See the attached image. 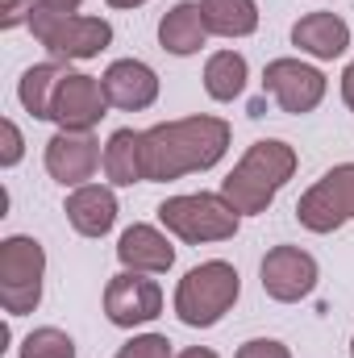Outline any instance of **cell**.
<instances>
[{
  "label": "cell",
  "instance_id": "obj_1",
  "mask_svg": "<svg viewBox=\"0 0 354 358\" xmlns=\"http://www.w3.org/2000/svg\"><path fill=\"white\" fill-rule=\"evenodd\" d=\"M229 121L225 117H179L142 129V171L146 183L183 179L192 171H213L229 150Z\"/></svg>",
  "mask_w": 354,
  "mask_h": 358
},
{
  "label": "cell",
  "instance_id": "obj_2",
  "mask_svg": "<svg viewBox=\"0 0 354 358\" xmlns=\"http://www.w3.org/2000/svg\"><path fill=\"white\" fill-rule=\"evenodd\" d=\"M296 150L279 138H263L255 146H246V155L234 163V171L221 179V196L242 213V217H259L275 204V196L288 187V179L296 176Z\"/></svg>",
  "mask_w": 354,
  "mask_h": 358
},
{
  "label": "cell",
  "instance_id": "obj_3",
  "mask_svg": "<svg viewBox=\"0 0 354 358\" xmlns=\"http://www.w3.org/2000/svg\"><path fill=\"white\" fill-rule=\"evenodd\" d=\"M238 296H242L238 267L225 259H208V263H196L179 279L171 304L187 329H213L217 321H225V313L238 304Z\"/></svg>",
  "mask_w": 354,
  "mask_h": 358
},
{
  "label": "cell",
  "instance_id": "obj_4",
  "mask_svg": "<svg viewBox=\"0 0 354 358\" xmlns=\"http://www.w3.org/2000/svg\"><path fill=\"white\" fill-rule=\"evenodd\" d=\"M159 221L179 242L208 246V242H229L242 225V213L221 192H183L159 204Z\"/></svg>",
  "mask_w": 354,
  "mask_h": 358
},
{
  "label": "cell",
  "instance_id": "obj_5",
  "mask_svg": "<svg viewBox=\"0 0 354 358\" xmlns=\"http://www.w3.org/2000/svg\"><path fill=\"white\" fill-rule=\"evenodd\" d=\"M46 250L29 234H8L0 242V304L8 317H25L42 304Z\"/></svg>",
  "mask_w": 354,
  "mask_h": 358
},
{
  "label": "cell",
  "instance_id": "obj_6",
  "mask_svg": "<svg viewBox=\"0 0 354 358\" xmlns=\"http://www.w3.org/2000/svg\"><path fill=\"white\" fill-rule=\"evenodd\" d=\"M29 29L34 38L63 63H84L96 59L100 50L113 46V25L104 17H84V13H71V17H29Z\"/></svg>",
  "mask_w": 354,
  "mask_h": 358
},
{
  "label": "cell",
  "instance_id": "obj_7",
  "mask_svg": "<svg viewBox=\"0 0 354 358\" xmlns=\"http://www.w3.org/2000/svg\"><path fill=\"white\" fill-rule=\"evenodd\" d=\"M296 221L309 234H338L342 225L354 221V163H338L317 179L300 204H296Z\"/></svg>",
  "mask_w": 354,
  "mask_h": 358
},
{
  "label": "cell",
  "instance_id": "obj_8",
  "mask_svg": "<svg viewBox=\"0 0 354 358\" xmlns=\"http://www.w3.org/2000/svg\"><path fill=\"white\" fill-rule=\"evenodd\" d=\"M263 88L283 113L304 117V113H313L325 100L330 80L321 76V67H313L304 59H271L263 71Z\"/></svg>",
  "mask_w": 354,
  "mask_h": 358
},
{
  "label": "cell",
  "instance_id": "obj_9",
  "mask_svg": "<svg viewBox=\"0 0 354 358\" xmlns=\"http://www.w3.org/2000/svg\"><path fill=\"white\" fill-rule=\"evenodd\" d=\"M163 313V287L159 279L142 275V271H121L104 283V317L117 329H138L150 325Z\"/></svg>",
  "mask_w": 354,
  "mask_h": 358
},
{
  "label": "cell",
  "instance_id": "obj_10",
  "mask_svg": "<svg viewBox=\"0 0 354 358\" xmlns=\"http://www.w3.org/2000/svg\"><path fill=\"white\" fill-rule=\"evenodd\" d=\"M259 279H263V292L279 304H296L304 296H313L317 279H321V267L309 250L300 246H271L259 267Z\"/></svg>",
  "mask_w": 354,
  "mask_h": 358
},
{
  "label": "cell",
  "instance_id": "obj_11",
  "mask_svg": "<svg viewBox=\"0 0 354 358\" xmlns=\"http://www.w3.org/2000/svg\"><path fill=\"white\" fill-rule=\"evenodd\" d=\"M100 163H104V150L92 129H59L46 142V176L63 187H84Z\"/></svg>",
  "mask_w": 354,
  "mask_h": 358
},
{
  "label": "cell",
  "instance_id": "obj_12",
  "mask_svg": "<svg viewBox=\"0 0 354 358\" xmlns=\"http://www.w3.org/2000/svg\"><path fill=\"white\" fill-rule=\"evenodd\" d=\"M108 96H104V84L96 76H84V71H67V80L59 84V96H55V125L59 129H96L108 113Z\"/></svg>",
  "mask_w": 354,
  "mask_h": 358
},
{
  "label": "cell",
  "instance_id": "obj_13",
  "mask_svg": "<svg viewBox=\"0 0 354 358\" xmlns=\"http://www.w3.org/2000/svg\"><path fill=\"white\" fill-rule=\"evenodd\" d=\"M104 96L113 108H125V113H142L159 100V71L142 59H117L108 63V71L100 76Z\"/></svg>",
  "mask_w": 354,
  "mask_h": 358
},
{
  "label": "cell",
  "instance_id": "obj_14",
  "mask_svg": "<svg viewBox=\"0 0 354 358\" xmlns=\"http://www.w3.org/2000/svg\"><path fill=\"white\" fill-rule=\"evenodd\" d=\"M117 263L125 271H142V275H163L176 267V246L171 234H163L159 225H129L117 238Z\"/></svg>",
  "mask_w": 354,
  "mask_h": 358
},
{
  "label": "cell",
  "instance_id": "obj_15",
  "mask_svg": "<svg viewBox=\"0 0 354 358\" xmlns=\"http://www.w3.org/2000/svg\"><path fill=\"white\" fill-rule=\"evenodd\" d=\"M292 46H300V55L334 63L351 50V25L338 13H304L292 25Z\"/></svg>",
  "mask_w": 354,
  "mask_h": 358
},
{
  "label": "cell",
  "instance_id": "obj_16",
  "mask_svg": "<svg viewBox=\"0 0 354 358\" xmlns=\"http://www.w3.org/2000/svg\"><path fill=\"white\" fill-rule=\"evenodd\" d=\"M63 213L80 238H104L117 225V196L108 183H84V187H71Z\"/></svg>",
  "mask_w": 354,
  "mask_h": 358
},
{
  "label": "cell",
  "instance_id": "obj_17",
  "mask_svg": "<svg viewBox=\"0 0 354 358\" xmlns=\"http://www.w3.org/2000/svg\"><path fill=\"white\" fill-rule=\"evenodd\" d=\"M208 42V25H204V13H200V0H179L176 8L163 13L159 21V46L176 59L187 55H200V46Z\"/></svg>",
  "mask_w": 354,
  "mask_h": 358
},
{
  "label": "cell",
  "instance_id": "obj_18",
  "mask_svg": "<svg viewBox=\"0 0 354 358\" xmlns=\"http://www.w3.org/2000/svg\"><path fill=\"white\" fill-rule=\"evenodd\" d=\"M67 80V67L59 63V59H50V63H34L21 80H17V100H21V108L29 113V117H38V121H50L55 117V96H59V84Z\"/></svg>",
  "mask_w": 354,
  "mask_h": 358
},
{
  "label": "cell",
  "instance_id": "obj_19",
  "mask_svg": "<svg viewBox=\"0 0 354 358\" xmlns=\"http://www.w3.org/2000/svg\"><path fill=\"white\" fill-rule=\"evenodd\" d=\"M100 167H104L113 187L146 183V171H142V129H117L104 142V163Z\"/></svg>",
  "mask_w": 354,
  "mask_h": 358
},
{
  "label": "cell",
  "instance_id": "obj_20",
  "mask_svg": "<svg viewBox=\"0 0 354 358\" xmlns=\"http://www.w3.org/2000/svg\"><path fill=\"white\" fill-rule=\"evenodd\" d=\"M204 25L217 38H250L259 29V4L255 0H200Z\"/></svg>",
  "mask_w": 354,
  "mask_h": 358
},
{
  "label": "cell",
  "instance_id": "obj_21",
  "mask_svg": "<svg viewBox=\"0 0 354 358\" xmlns=\"http://www.w3.org/2000/svg\"><path fill=\"white\" fill-rule=\"evenodd\" d=\"M246 80H250V67L238 50H217L208 55L204 63V92L217 100V104H229L246 92Z\"/></svg>",
  "mask_w": 354,
  "mask_h": 358
},
{
  "label": "cell",
  "instance_id": "obj_22",
  "mask_svg": "<svg viewBox=\"0 0 354 358\" xmlns=\"http://www.w3.org/2000/svg\"><path fill=\"white\" fill-rule=\"evenodd\" d=\"M21 358H76V338L63 334L59 325H38L34 334L21 338Z\"/></svg>",
  "mask_w": 354,
  "mask_h": 358
},
{
  "label": "cell",
  "instance_id": "obj_23",
  "mask_svg": "<svg viewBox=\"0 0 354 358\" xmlns=\"http://www.w3.org/2000/svg\"><path fill=\"white\" fill-rule=\"evenodd\" d=\"M113 358H176V350H171L167 334H138V338H129Z\"/></svg>",
  "mask_w": 354,
  "mask_h": 358
},
{
  "label": "cell",
  "instance_id": "obj_24",
  "mask_svg": "<svg viewBox=\"0 0 354 358\" xmlns=\"http://www.w3.org/2000/svg\"><path fill=\"white\" fill-rule=\"evenodd\" d=\"M0 129H4V150H0V167H4V171H13V167H17V163L25 159V134H21V125H17L13 117H4V125H0Z\"/></svg>",
  "mask_w": 354,
  "mask_h": 358
},
{
  "label": "cell",
  "instance_id": "obj_25",
  "mask_svg": "<svg viewBox=\"0 0 354 358\" xmlns=\"http://www.w3.org/2000/svg\"><path fill=\"white\" fill-rule=\"evenodd\" d=\"M234 358H292V350H288L279 338H250V342L238 346Z\"/></svg>",
  "mask_w": 354,
  "mask_h": 358
},
{
  "label": "cell",
  "instance_id": "obj_26",
  "mask_svg": "<svg viewBox=\"0 0 354 358\" xmlns=\"http://www.w3.org/2000/svg\"><path fill=\"white\" fill-rule=\"evenodd\" d=\"M29 17H34V0H4V8H0V29L29 25Z\"/></svg>",
  "mask_w": 354,
  "mask_h": 358
},
{
  "label": "cell",
  "instance_id": "obj_27",
  "mask_svg": "<svg viewBox=\"0 0 354 358\" xmlns=\"http://www.w3.org/2000/svg\"><path fill=\"white\" fill-rule=\"evenodd\" d=\"M80 4L84 0H34V13L38 17H71V13H80Z\"/></svg>",
  "mask_w": 354,
  "mask_h": 358
},
{
  "label": "cell",
  "instance_id": "obj_28",
  "mask_svg": "<svg viewBox=\"0 0 354 358\" xmlns=\"http://www.w3.org/2000/svg\"><path fill=\"white\" fill-rule=\"evenodd\" d=\"M342 100H346V104L354 108V63L346 67V71H342Z\"/></svg>",
  "mask_w": 354,
  "mask_h": 358
},
{
  "label": "cell",
  "instance_id": "obj_29",
  "mask_svg": "<svg viewBox=\"0 0 354 358\" xmlns=\"http://www.w3.org/2000/svg\"><path fill=\"white\" fill-rule=\"evenodd\" d=\"M176 358H221L217 350H208V346H187L183 355H176Z\"/></svg>",
  "mask_w": 354,
  "mask_h": 358
},
{
  "label": "cell",
  "instance_id": "obj_30",
  "mask_svg": "<svg viewBox=\"0 0 354 358\" xmlns=\"http://www.w3.org/2000/svg\"><path fill=\"white\" fill-rule=\"evenodd\" d=\"M108 8H138V4H146V0H104Z\"/></svg>",
  "mask_w": 354,
  "mask_h": 358
},
{
  "label": "cell",
  "instance_id": "obj_31",
  "mask_svg": "<svg viewBox=\"0 0 354 358\" xmlns=\"http://www.w3.org/2000/svg\"><path fill=\"white\" fill-rule=\"evenodd\" d=\"M351 358H354V338H351Z\"/></svg>",
  "mask_w": 354,
  "mask_h": 358
}]
</instances>
